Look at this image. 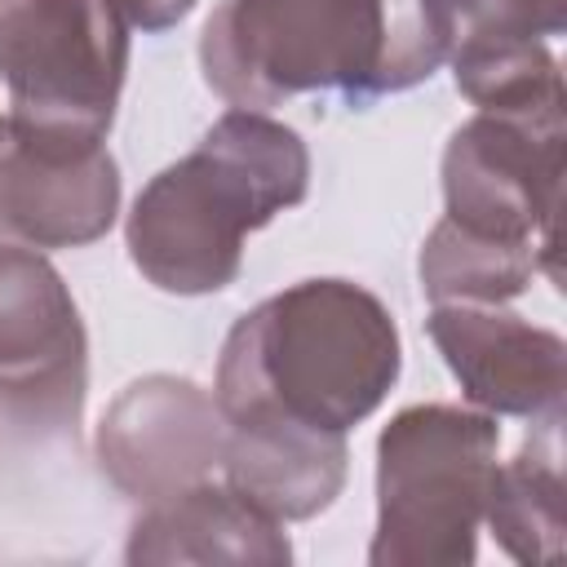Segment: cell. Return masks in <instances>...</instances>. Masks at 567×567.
Listing matches in <instances>:
<instances>
[{
  "instance_id": "obj_1",
  "label": "cell",
  "mask_w": 567,
  "mask_h": 567,
  "mask_svg": "<svg viewBox=\"0 0 567 567\" xmlns=\"http://www.w3.org/2000/svg\"><path fill=\"white\" fill-rule=\"evenodd\" d=\"M394 368V328L372 297L306 284L235 328L221 403L244 430L337 434L381 399Z\"/></svg>"
},
{
  "instance_id": "obj_2",
  "label": "cell",
  "mask_w": 567,
  "mask_h": 567,
  "mask_svg": "<svg viewBox=\"0 0 567 567\" xmlns=\"http://www.w3.org/2000/svg\"><path fill=\"white\" fill-rule=\"evenodd\" d=\"M301 190L306 155L297 137L252 115H226L199 155L137 199L133 257L164 288H221L239 266V235Z\"/></svg>"
},
{
  "instance_id": "obj_3",
  "label": "cell",
  "mask_w": 567,
  "mask_h": 567,
  "mask_svg": "<svg viewBox=\"0 0 567 567\" xmlns=\"http://www.w3.org/2000/svg\"><path fill=\"white\" fill-rule=\"evenodd\" d=\"M124 66L111 0H0V71L13 84V133L44 159L97 151Z\"/></svg>"
},
{
  "instance_id": "obj_4",
  "label": "cell",
  "mask_w": 567,
  "mask_h": 567,
  "mask_svg": "<svg viewBox=\"0 0 567 567\" xmlns=\"http://www.w3.org/2000/svg\"><path fill=\"white\" fill-rule=\"evenodd\" d=\"M204 62L239 102L332 80L381 89V0H230L208 22Z\"/></svg>"
},
{
  "instance_id": "obj_5",
  "label": "cell",
  "mask_w": 567,
  "mask_h": 567,
  "mask_svg": "<svg viewBox=\"0 0 567 567\" xmlns=\"http://www.w3.org/2000/svg\"><path fill=\"white\" fill-rule=\"evenodd\" d=\"M111 4L124 9L142 27H164V22H173V18H182L190 9V0H111Z\"/></svg>"
}]
</instances>
